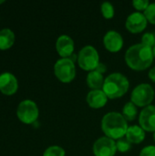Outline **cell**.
Returning a JSON list of instances; mask_svg holds the SVG:
<instances>
[{"label": "cell", "instance_id": "obj_13", "mask_svg": "<svg viewBox=\"0 0 155 156\" xmlns=\"http://www.w3.org/2000/svg\"><path fill=\"white\" fill-rule=\"evenodd\" d=\"M56 49L61 58H69L74 53V40L69 35H60L56 41Z\"/></svg>", "mask_w": 155, "mask_h": 156}, {"label": "cell", "instance_id": "obj_2", "mask_svg": "<svg viewBox=\"0 0 155 156\" xmlns=\"http://www.w3.org/2000/svg\"><path fill=\"white\" fill-rule=\"evenodd\" d=\"M129 126L122 113L110 112L101 119V130L105 135L113 140H119L126 135Z\"/></svg>", "mask_w": 155, "mask_h": 156}, {"label": "cell", "instance_id": "obj_30", "mask_svg": "<svg viewBox=\"0 0 155 156\" xmlns=\"http://www.w3.org/2000/svg\"><path fill=\"white\" fill-rule=\"evenodd\" d=\"M3 3H5V1H4V0H0V5L3 4Z\"/></svg>", "mask_w": 155, "mask_h": 156}, {"label": "cell", "instance_id": "obj_25", "mask_svg": "<svg viewBox=\"0 0 155 156\" xmlns=\"http://www.w3.org/2000/svg\"><path fill=\"white\" fill-rule=\"evenodd\" d=\"M140 156H155L154 145H147L143 147L140 153Z\"/></svg>", "mask_w": 155, "mask_h": 156}, {"label": "cell", "instance_id": "obj_11", "mask_svg": "<svg viewBox=\"0 0 155 156\" xmlns=\"http://www.w3.org/2000/svg\"><path fill=\"white\" fill-rule=\"evenodd\" d=\"M18 89V81L16 76L10 72L0 74V91L7 96L14 95Z\"/></svg>", "mask_w": 155, "mask_h": 156}, {"label": "cell", "instance_id": "obj_12", "mask_svg": "<svg viewBox=\"0 0 155 156\" xmlns=\"http://www.w3.org/2000/svg\"><path fill=\"white\" fill-rule=\"evenodd\" d=\"M103 44L111 52H118L123 47V37L116 30H109L103 37Z\"/></svg>", "mask_w": 155, "mask_h": 156}, {"label": "cell", "instance_id": "obj_21", "mask_svg": "<svg viewBox=\"0 0 155 156\" xmlns=\"http://www.w3.org/2000/svg\"><path fill=\"white\" fill-rule=\"evenodd\" d=\"M116 147H117V150L121 153H126L128 152L131 147H132V144L126 139V137H122L119 140H117L116 142Z\"/></svg>", "mask_w": 155, "mask_h": 156}, {"label": "cell", "instance_id": "obj_4", "mask_svg": "<svg viewBox=\"0 0 155 156\" xmlns=\"http://www.w3.org/2000/svg\"><path fill=\"white\" fill-rule=\"evenodd\" d=\"M78 63L84 70H95L100 64V55L96 48L91 45L83 47L78 54Z\"/></svg>", "mask_w": 155, "mask_h": 156}, {"label": "cell", "instance_id": "obj_17", "mask_svg": "<svg viewBox=\"0 0 155 156\" xmlns=\"http://www.w3.org/2000/svg\"><path fill=\"white\" fill-rule=\"evenodd\" d=\"M15 43V34L9 28H3L0 30V49L6 50L10 48Z\"/></svg>", "mask_w": 155, "mask_h": 156}, {"label": "cell", "instance_id": "obj_28", "mask_svg": "<svg viewBox=\"0 0 155 156\" xmlns=\"http://www.w3.org/2000/svg\"><path fill=\"white\" fill-rule=\"evenodd\" d=\"M69 58V59H71L73 62H75L76 60L78 61V55H76L75 53H73V54H72V55H71V56Z\"/></svg>", "mask_w": 155, "mask_h": 156}, {"label": "cell", "instance_id": "obj_5", "mask_svg": "<svg viewBox=\"0 0 155 156\" xmlns=\"http://www.w3.org/2000/svg\"><path fill=\"white\" fill-rule=\"evenodd\" d=\"M154 90L151 84L141 83L132 90L131 94V101H132L136 106L146 107L151 105V102L154 99Z\"/></svg>", "mask_w": 155, "mask_h": 156}, {"label": "cell", "instance_id": "obj_3", "mask_svg": "<svg viewBox=\"0 0 155 156\" xmlns=\"http://www.w3.org/2000/svg\"><path fill=\"white\" fill-rule=\"evenodd\" d=\"M128 78L121 72H113L105 78L102 90L109 99H117L123 96L129 90Z\"/></svg>", "mask_w": 155, "mask_h": 156}, {"label": "cell", "instance_id": "obj_8", "mask_svg": "<svg viewBox=\"0 0 155 156\" xmlns=\"http://www.w3.org/2000/svg\"><path fill=\"white\" fill-rule=\"evenodd\" d=\"M92 150L95 156H114L117 152L116 142L107 136L100 137L93 144Z\"/></svg>", "mask_w": 155, "mask_h": 156}, {"label": "cell", "instance_id": "obj_6", "mask_svg": "<svg viewBox=\"0 0 155 156\" xmlns=\"http://www.w3.org/2000/svg\"><path fill=\"white\" fill-rule=\"evenodd\" d=\"M54 73L61 82H71L76 77L75 62L69 58H59L54 65Z\"/></svg>", "mask_w": 155, "mask_h": 156}, {"label": "cell", "instance_id": "obj_23", "mask_svg": "<svg viewBox=\"0 0 155 156\" xmlns=\"http://www.w3.org/2000/svg\"><path fill=\"white\" fill-rule=\"evenodd\" d=\"M143 14L146 16L148 22H150L152 24H155V2L150 3V5L145 9Z\"/></svg>", "mask_w": 155, "mask_h": 156}, {"label": "cell", "instance_id": "obj_18", "mask_svg": "<svg viewBox=\"0 0 155 156\" xmlns=\"http://www.w3.org/2000/svg\"><path fill=\"white\" fill-rule=\"evenodd\" d=\"M122 116L126 119V121H133L137 117L138 109L137 106L132 101H128L124 104L122 108Z\"/></svg>", "mask_w": 155, "mask_h": 156}, {"label": "cell", "instance_id": "obj_26", "mask_svg": "<svg viewBox=\"0 0 155 156\" xmlns=\"http://www.w3.org/2000/svg\"><path fill=\"white\" fill-rule=\"evenodd\" d=\"M95 70H97L98 72H100V73L103 74V73H105V72L107 71V66H106L104 63L100 62V64L98 65V67L96 68V69H95Z\"/></svg>", "mask_w": 155, "mask_h": 156}, {"label": "cell", "instance_id": "obj_14", "mask_svg": "<svg viewBox=\"0 0 155 156\" xmlns=\"http://www.w3.org/2000/svg\"><path fill=\"white\" fill-rule=\"evenodd\" d=\"M108 97L105 92L100 90H91L88 92L86 97V101L91 108L99 109L106 105L108 101Z\"/></svg>", "mask_w": 155, "mask_h": 156}, {"label": "cell", "instance_id": "obj_16", "mask_svg": "<svg viewBox=\"0 0 155 156\" xmlns=\"http://www.w3.org/2000/svg\"><path fill=\"white\" fill-rule=\"evenodd\" d=\"M104 80L105 79L103 74L98 72L97 70L90 71L86 78L87 84L91 90H100V88L103 87Z\"/></svg>", "mask_w": 155, "mask_h": 156}, {"label": "cell", "instance_id": "obj_27", "mask_svg": "<svg viewBox=\"0 0 155 156\" xmlns=\"http://www.w3.org/2000/svg\"><path fill=\"white\" fill-rule=\"evenodd\" d=\"M148 75H149V78H150L153 82H155V67L152 68V69L149 70Z\"/></svg>", "mask_w": 155, "mask_h": 156}, {"label": "cell", "instance_id": "obj_19", "mask_svg": "<svg viewBox=\"0 0 155 156\" xmlns=\"http://www.w3.org/2000/svg\"><path fill=\"white\" fill-rule=\"evenodd\" d=\"M100 10L102 16L107 19L112 18L114 16V13H115L114 6L110 2H103L100 5Z\"/></svg>", "mask_w": 155, "mask_h": 156}, {"label": "cell", "instance_id": "obj_7", "mask_svg": "<svg viewBox=\"0 0 155 156\" xmlns=\"http://www.w3.org/2000/svg\"><path fill=\"white\" fill-rule=\"evenodd\" d=\"M39 110L37 103L31 100L22 101L16 109V116L25 124H32L37 122Z\"/></svg>", "mask_w": 155, "mask_h": 156}, {"label": "cell", "instance_id": "obj_10", "mask_svg": "<svg viewBox=\"0 0 155 156\" xmlns=\"http://www.w3.org/2000/svg\"><path fill=\"white\" fill-rule=\"evenodd\" d=\"M139 123L145 132H155L154 105H148L141 111Z\"/></svg>", "mask_w": 155, "mask_h": 156}, {"label": "cell", "instance_id": "obj_29", "mask_svg": "<svg viewBox=\"0 0 155 156\" xmlns=\"http://www.w3.org/2000/svg\"><path fill=\"white\" fill-rule=\"evenodd\" d=\"M153 57L155 58V46L153 48Z\"/></svg>", "mask_w": 155, "mask_h": 156}, {"label": "cell", "instance_id": "obj_31", "mask_svg": "<svg viewBox=\"0 0 155 156\" xmlns=\"http://www.w3.org/2000/svg\"><path fill=\"white\" fill-rule=\"evenodd\" d=\"M153 140H154V142H155V132H154V133H153Z\"/></svg>", "mask_w": 155, "mask_h": 156}, {"label": "cell", "instance_id": "obj_15", "mask_svg": "<svg viewBox=\"0 0 155 156\" xmlns=\"http://www.w3.org/2000/svg\"><path fill=\"white\" fill-rule=\"evenodd\" d=\"M125 136L131 144H140L145 138V131L139 125H132L129 126Z\"/></svg>", "mask_w": 155, "mask_h": 156}, {"label": "cell", "instance_id": "obj_9", "mask_svg": "<svg viewBox=\"0 0 155 156\" xmlns=\"http://www.w3.org/2000/svg\"><path fill=\"white\" fill-rule=\"evenodd\" d=\"M147 18L143 13L139 11L131 13L125 22L126 28L132 33H140L147 27Z\"/></svg>", "mask_w": 155, "mask_h": 156}, {"label": "cell", "instance_id": "obj_1", "mask_svg": "<svg viewBox=\"0 0 155 156\" xmlns=\"http://www.w3.org/2000/svg\"><path fill=\"white\" fill-rule=\"evenodd\" d=\"M124 58L131 69L134 70H144L152 65L154 57L152 48L143 43H137L126 50Z\"/></svg>", "mask_w": 155, "mask_h": 156}, {"label": "cell", "instance_id": "obj_24", "mask_svg": "<svg viewBox=\"0 0 155 156\" xmlns=\"http://www.w3.org/2000/svg\"><path fill=\"white\" fill-rule=\"evenodd\" d=\"M150 5L149 0H133L132 1V5L140 12L142 10H144L148 7Z\"/></svg>", "mask_w": 155, "mask_h": 156}, {"label": "cell", "instance_id": "obj_20", "mask_svg": "<svg viewBox=\"0 0 155 156\" xmlns=\"http://www.w3.org/2000/svg\"><path fill=\"white\" fill-rule=\"evenodd\" d=\"M65 150L58 145H52L48 147L43 153V156H65Z\"/></svg>", "mask_w": 155, "mask_h": 156}, {"label": "cell", "instance_id": "obj_22", "mask_svg": "<svg viewBox=\"0 0 155 156\" xmlns=\"http://www.w3.org/2000/svg\"><path fill=\"white\" fill-rule=\"evenodd\" d=\"M142 43L153 48L155 46V32H145L142 37Z\"/></svg>", "mask_w": 155, "mask_h": 156}]
</instances>
